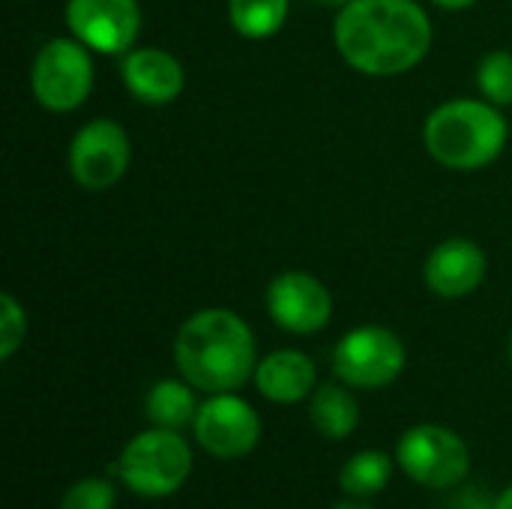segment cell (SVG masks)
<instances>
[{"label": "cell", "mask_w": 512, "mask_h": 509, "mask_svg": "<svg viewBox=\"0 0 512 509\" xmlns=\"http://www.w3.org/2000/svg\"><path fill=\"white\" fill-rule=\"evenodd\" d=\"M495 509H512V486L504 492V495H498V501H495Z\"/></svg>", "instance_id": "24"}, {"label": "cell", "mask_w": 512, "mask_h": 509, "mask_svg": "<svg viewBox=\"0 0 512 509\" xmlns=\"http://www.w3.org/2000/svg\"><path fill=\"white\" fill-rule=\"evenodd\" d=\"M432 3H438V6L447 9V12H459V9H471V6L480 3V0H432Z\"/></svg>", "instance_id": "23"}, {"label": "cell", "mask_w": 512, "mask_h": 509, "mask_svg": "<svg viewBox=\"0 0 512 509\" xmlns=\"http://www.w3.org/2000/svg\"><path fill=\"white\" fill-rule=\"evenodd\" d=\"M117 474L123 486L138 498H171L186 486L192 474V450L180 432L153 426L123 447Z\"/></svg>", "instance_id": "4"}, {"label": "cell", "mask_w": 512, "mask_h": 509, "mask_svg": "<svg viewBox=\"0 0 512 509\" xmlns=\"http://www.w3.org/2000/svg\"><path fill=\"white\" fill-rule=\"evenodd\" d=\"M33 96L42 108L66 114L84 105L93 90V57L90 48L72 39H51L39 48L30 69Z\"/></svg>", "instance_id": "6"}, {"label": "cell", "mask_w": 512, "mask_h": 509, "mask_svg": "<svg viewBox=\"0 0 512 509\" xmlns=\"http://www.w3.org/2000/svg\"><path fill=\"white\" fill-rule=\"evenodd\" d=\"M399 468L426 489H453L468 477V444L447 426H411L396 444Z\"/></svg>", "instance_id": "7"}, {"label": "cell", "mask_w": 512, "mask_h": 509, "mask_svg": "<svg viewBox=\"0 0 512 509\" xmlns=\"http://www.w3.org/2000/svg\"><path fill=\"white\" fill-rule=\"evenodd\" d=\"M510 138L507 117L495 102L453 99L438 105L423 126L429 156L453 171H477L492 165Z\"/></svg>", "instance_id": "3"}, {"label": "cell", "mask_w": 512, "mask_h": 509, "mask_svg": "<svg viewBox=\"0 0 512 509\" xmlns=\"http://www.w3.org/2000/svg\"><path fill=\"white\" fill-rule=\"evenodd\" d=\"M69 33L96 54H126L141 33L138 0H66Z\"/></svg>", "instance_id": "10"}, {"label": "cell", "mask_w": 512, "mask_h": 509, "mask_svg": "<svg viewBox=\"0 0 512 509\" xmlns=\"http://www.w3.org/2000/svg\"><path fill=\"white\" fill-rule=\"evenodd\" d=\"M144 414L153 426L159 429H186L195 423V414H198V402H195V393H192V384L183 378V381H174V378H165V381H156L144 399Z\"/></svg>", "instance_id": "16"}, {"label": "cell", "mask_w": 512, "mask_h": 509, "mask_svg": "<svg viewBox=\"0 0 512 509\" xmlns=\"http://www.w3.org/2000/svg\"><path fill=\"white\" fill-rule=\"evenodd\" d=\"M27 336V315L12 294H0V360H12L15 351L24 345Z\"/></svg>", "instance_id": "21"}, {"label": "cell", "mask_w": 512, "mask_h": 509, "mask_svg": "<svg viewBox=\"0 0 512 509\" xmlns=\"http://www.w3.org/2000/svg\"><path fill=\"white\" fill-rule=\"evenodd\" d=\"M333 39L351 69L387 78L423 63L432 21L417 0H351L336 15Z\"/></svg>", "instance_id": "1"}, {"label": "cell", "mask_w": 512, "mask_h": 509, "mask_svg": "<svg viewBox=\"0 0 512 509\" xmlns=\"http://www.w3.org/2000/svg\"><path fill=\"white\" fill-rule=\"evenodd\" d=\"M408 363L405 342L378 324L357 327L345 333L333 348V372L342 384L360 390L390 387Z\"/></svg>", "instance_id": "5"}, {"label": "cell", "mask_w": 512, "mask_h": 509, "mask_svg": "<svg viewBox=\"0 0 512 509\" xmlns=\"http://www.w3.org/2000/svg\"><path fill=\"white\" fill-rule=\"evenodd\" d=\"M192 432L204 453L216 459H243L261 441V417L246 399L234 393H213L198 405Z\"/></svg>", "instance_id": "9"}, {"label": "cell", "mask_w": 512, "mask_h": 509, "mask_svg": "<svg viewBox=\"0 0 512 509\" xmlns=\"http://www.w3.org/2000/svg\"><path fill=\"white\" fill-rule=\"evenodd\" d=\"M291 0H228L231 27L246 39H270L288 21Z\"/></svg>", "instance_id": "18"}, {"label": "cell", "mask_w": 512, "mask_h": 509, "mask_svg": "<svg viewBox=\"0 0 512 509\" xmlns=\"http://www.w3.org/2000/svg\"><path fill=\"white\" fill-rule=\"evenodd\" d=\"M267 312L276 327L309 336L330 324L333 318V297L321 279L303 270L279 273L267 288Z\"/></svg>", "instance_id": "11"}, {"label": "cell", "mask_w": 512, "mask_h": 509, "mask_svg": "<svg viewBox=\"0 0 512 509\" xmlns=\"http://www.w3.org/2000/svg\"><path fill=\"white\" fill-rule=\"evenodd\" d=\"M423 279L426 288L444 300L468 297L486 279V252L468 237H450L429 252Z\"/></svg>", "instance_id": "12"}, {"label": "cell", "mask_w": 512, "mask_h": 509, "mask_svg": "<svg viewBox=\"0 0 512 509\" xmlns=\"http://www.w3.org/2000/svg\"><path fill=\"white\" fill-rule=\"evenodd\" d=\"M477 87L495 105H512V51H489L477 66Z\"/></svg>", "instance_id": "19"}, {"label": "cell", "mask_w": 512, "mask_h": 509, "mask_svg": "<svg viewBox=\"0 0 512 509\" xmlns=\"http://www.w3.org/2000/svg\"><path fill=\"white\" fill-rule=\"evenodd\" d=\"M510 360H512V339H510Z\"/></svg>", "instance_id": "27"}, {"label": "cell", "mask_w": 512, "mask_h": 509, "mask_svg": "<svg viewBox=\"0 0 512 509\" xmlns=\"http://www.w3.org/2000/svg\"><path fill=\"white\" fill-rule=\"evenodd\" d=\"M309 417L315 423V429L330 438V441H345L354 435L357 423H360V405L354 399V393L348 387L339 384H324L312 393V405H309Z\"/></svg>", "instance_id": "15"}, {"label": "cell", "mask_w": 512, "mask_h": 509, "mask_svg": "<svg viewBox=\"0 0 512 509\" xmlns=\"http://www.w3.org/2000/svg\"><path fill=\"white\" fill-rule=\"evenodd\" d=\"M315 363L294 348H282L258 360L255 387L273 405H297L312 396L315 390Z\"/></svg>", "instance_id": "14"}, {"label": "cell", "mask_w": 512, "mask_h": 509, "mask_svg": "<svg viewBox=\"0 0 512 509\" xmlns=\"http://www.w3.org/2000/svg\"><path fill=\"white\" fill-rule=\"evenodd\" d=\"M333 509H372V507L354 498V501H345V504H336V507H333Z\"/></svg>", "instance_id": "26"}, {"label": "cell", "mask_w": 512, "mask_h": 509, "mask_svg": "<svg viewBox=\"0 0 512 509\" xmlns=\"http://www.w3.org/2000/svg\"><path fill=\"white\" fill-rule=\"evenodd\" d=\"M120 72L126 90L144 105H171L186 84L180 60L153 45L126 51Z\"/></svg>", "instance_id": "13"}, {"label": "cell", "mask_w": 512, "mask_h": 509, "mask_svg": "<svg viewBox=\"0 0 512 509\" xmlns=\"http://www.w3.org/2000/svg\"><path fill=\"white\" fill-rule=\"evenodd\" d=\"M180 375L201 393H234L258 369V348L249 324L231 309H201L174 339Z\"/></svg>", "instance_id": "2"}, {"label": "cell", "mask_w": 512, "mask_h": 509, "mask_svg": "<svg viewBox=\"0 0 512 509\" xmlns=\"http://www.w3.org/2000/svg\"><path fill=\"white\" fill-rule=\"evenodd\" d=\"M312 3L327 6V9H342V6H345V3H351V0H312Z\"/></svg>", "instance_id": "25"}, {"label": "cell", "mask_w": 512, "mask_h": 509, "mask_svg": "<svg viewBox=\"0 0 512 509\" xmlns=\"http://www.w3.org/2000/svg\"><path fill=\"white\" fill-rule=\"evenodd\" d=\"M390 477H393V459L381 450H363V453H354L342 465L339 486L345 495L366 501V498H375L378 492H384Z\"/></svg>", "instance_id": "17"}, {"label": "cell", "mask_w": 512, "mask_h": 509, "mask_svg": "<svg viewBox=\"0 0 512 509\" xmlns=\"http://www.w3.org/2000/svg\"><path fill=\"white\" fill-rule=\"evenodd\" d=\"M129 135L117 120L96 117L84 123L69 144V174L90 192L111 189L129 168Z\"/></svg>", "instance_id": "8"}, {"label": "cell", "mask_w": 512, "mask_h": 509, "mask_svg": "<svg viewBox=\"0 0 512 509\" xmlns=\"http://www.w3.org/2000/svg\"><path fill=\"white\" fill-rule=\"evenodd\" d=\"M117 507V489L102 477L78 480L66 489L60 509H114Z\"/></svg>", "instance_id": "20"}, {"label": "cell", "mask_w": 512, "mask_h": 509, "mask_svg": "<svg viewBox=\"0 0 512 509\" xmlns=\"http://www.w3.org/2000/svg\"><path fill=\"white\" fill-rule=\"evenodd\" d=\"M453 509H495V504H483L477 492H462V495L456 498Z\"/></svg>", "instance_id": "22"}]
</instances>
